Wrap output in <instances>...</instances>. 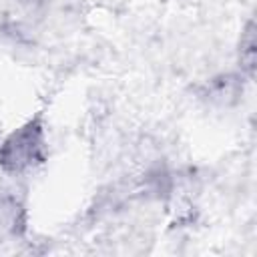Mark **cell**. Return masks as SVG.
I'll list each match as a JSON object with an SVG mask.
<instances>
[{
	"mask_svg": "<svg viewBox=\"0 0 257 257\" xmlns=\"http://www.w3.org/2000/svg\"><path fill=\"white\" fill-rule=\"evenodd\" d=\"M22 4H36V2H40V0H20Z\"/></svg>",
	"mask_w": 257,
	"mask_h": 257,
	"instance_id": "4",
	"label": "cell"
},
{
	"mask_svg": "<svg viewBox=\"0 0 257 257\" xmlns=\"http://www.w3.org/2000/svg\"><path fill=\"white\" fill-rule=\"evenodd\" d=\"M46 161V135L38 118L12 131L0 143V169L8 175H26Z\"/></svg>",
	"mask_w": 257,
	"mask_h": 257,
	"instance_id": "1",
	"label": "cell"
},
{
	"mask_svg": "<svg viewBox=\"0 0 257 257\" xmlns=\"http://www.w3.org/2000/svg\"><path fill=\"white\" fill-rule=\"evenodd\" d=\"M239 62H241V70L247 76H253V72H255V24H253V20L245 26V30L241 34Z\"/></svg>",
	"mask_w": 257,
	"mask_h": 257,
	"instance_id": "2",
	"label": "cell"
},
{
	"mask_svg": "<svg viewBox=\"0 0 257 257\" xmlns=\"http://www.w3.org/2000/svg\"><path fill=\"white\" fill-rule=\"evenodd\" d=\"M237 94H239V82L235 76H223V78H217L211 82L209 96L213 100L225 102L229 96H237Z\"/></svg>",
	"mask_w": 257,
	"mask_h": 257,
	"instance_id": "3",
	"label": "cell"
}]
</instances>
